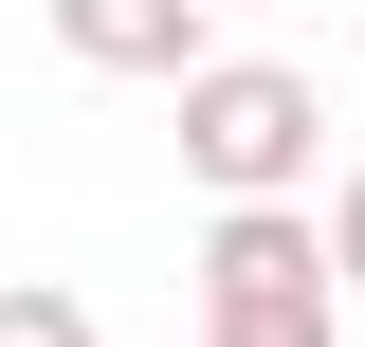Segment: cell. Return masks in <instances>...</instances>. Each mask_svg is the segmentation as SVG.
<instances>
[{
	"label": "cell",
	"mask_w": 365,
	"mask_h": 347,
	"mask_svg": "<svg viewBox=\"0 0 365 347\" xmlns=\"http://www.w3.org/2000/svg\"><path fill=\"white\" fill-rule=\"evenodd\" d=\"M329 329H347L329 219H292V201H220V238H201V347H329Z\"/></svg>",
	"instance_id": "1"
},
{
	"label": "cell",
	"mask_w": 365,
	"mask_h": 347,
	"mask_svg": "<svg viewBox=\"0 0 365 347\" xmlns=\"http://www.w3.org/2000/svg\"><path fill=\"white\" fill-rule=\"evenodd\" d=\"M182 165L220 183V201H292V183L329 165V91L292 74V55H201V74H182Z\"/></svg>",
	"instance_id": "2"
},
{
	"label": "cell",
	"mask_w": 365,
	"mask_h": 347,
	"mask_svg": "<svg viewBox=\"0 0 365 347\" xmlns=\"http://www.w3.org/2000/svg\"><path fill=\"white\" fill-rule=\"evenodd\" d=\"M201 19H220V0H55V37L91 55V74H201Z\"/></svg>",
	"instance_id": "3"
},
{
	"label": "cell",
	"mask_w": 365,
	"mask_h": 347,
	"mask_svg": "<svg viewBox=\"0 0 365 347\" xmlns=\"http://www.w3.org/2000/svg\"><path fill=\"white\" fill-rule=\"evenodd\" d=\"M0 347H110V329H91L55 274H19V293H0Z\"/></svg>",
	"instance_id": "4"
},
{
	"label": "cell",
	"mask_w": 365,
	"mask_h": 347,
	"mask_svg": "<svg viewBox=\"0 0 365 347\" xmlns=\"http://www.w3.org/2000/svg\"><path fill=\"white\" fill-rule=\"evenodd\" d=\"M329 274H347V293H365V165L329 183Z\"/></svg>",
	"instance_id": "5"
},
{
	"label": "cell",
	"mask_w": 365,
	"mask_h": 347,
	"mask_svg": "<svg viewBox=\"0 0 365 347\" xmlns=\"http://www.w3.org/2000/svg\"><path fill=\"white\" fill-rule=\"evenodd\" d=\"M220 19H256V0H220Z\"/></svg>",
	"instance_id": "6"
}]
</instances>
